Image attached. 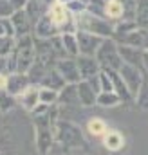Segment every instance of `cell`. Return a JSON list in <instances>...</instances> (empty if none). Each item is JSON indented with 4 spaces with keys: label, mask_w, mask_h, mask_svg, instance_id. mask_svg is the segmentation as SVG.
Masks as SVG:
<instances>
[{
    "label": "cell",
    "mask_w": 148,
    "mask_h": 155,
    "mask_svg": "<svg viewBox=\"0 0 148 155\" xmlns=\"http://www.w3.org/2000/svg\"><path fill=\"white\" fill-rule=\"evenodd\" d=\"M0 36H13L15 38V29L9 18H0Z\"/></svg>",
    "instance_id": "obj_32"
},
{
    "label": "cell",
    "mask_w": 148,
    "mask_h": 155,
    "mask_svg": "<svg viewBox=\"0 0 148 155\" xmlns=\"http://www.w3.org/2000/svg\"><path fill=\"white\" fill-rule=\"evenodd\" d=\"M81 155H87V153H81Z\"/></svg>",
    "instance_id": "obj_41"
},
{
    "label": "cell",
    "mask_w": 148,
    "mask_h": 155,
    "mask_svg": "<svg viewBox=\"0 0 148 155\" xmlns=\"http://www.w3.org/2000/svg\"><path fill=\"white\" fill-rule=\"evenodd\" d=\"M56 35H60V31L56 29V25L52 24V20L49 18V15L45 11L33 25V36L40 40H49L52 36H56Z\"/></svg>",
    "instance_id": "obj_9"
},
{
    "label": "cell",
    "mask_w": 148,
    "mask_h": 155,
    "mask_svg": "<svg viewBox=\"0 0 148 155\" xmlns=\"http://www.w3.org/2000/svg\"><path fill=\"white\" fill-rule=\"evenodd\" d=\"M7 87V72H0V90H5Z\"/></svg>",
    "instance_id": "obj_36"
},
{
    "label": "cell",
    "mask_w": 148,
    "mask_h": 155,
    "mask_svg": "<svg viewBox=\"0 0 148 155\" xmlns=\"http://www.w3.org/2000/svg\"><path fill=\"white\" fill-rule=\"evenodd\" d=\"M74 22H76V31H87L92 35H98L101 38H112L114 36V22L107 20L105 16H98L89 13L87 9L74 15Z\"/></svg>",
    "instance_id": "obj_3"
},
{
    "label": "cell",
    "mask_w": 148,
    "mask_h": 155,
    "mask_svg": "<svg viewBox=\"0 0 148 155\" xmlns=\"http://www.w3.org/2000/svg\"><path fill=\"white\" fill-rule=\"evenodd\" d=\"M38 90H40V85H35V83H31L20 96H16V101H18V105L25 110V112H33L35 110V107H36L38 103H40V97H38Z\"/></svg>",
    "instance_id": "obj_13"
},
{
    "label": "cell",
    "mask_w": 148,
    "mask_h": 155,
    "mask_svg": "<svg viewBox=\"0 0 148 155\" xmlns=\"http://www.w3.org/2000/svg\"><path fill=\"white\" fill-rule=\"evenodd\" d=\"M52 144L47 155H81L87 152V139L78 124L65 119H56L52 123Z\"/></svg>",
    "instance_id": "obj_1"
},
{
    "label": "cell",
    "mask_w": 148,
    "mask_h": 155,
    "mask_svg": "<svg viewBox=\"0 0 148 155\" xmlns=\"http://www.w3.org/2000/svg\"><path fill=\"white\" fill-rule=\"evenodd\" d=\"M103 71H105V69H103ZM107 74L110 76V79H112V87H114V92L119 96L121 103H128V101H134L132 94L128 92L126 85L123 83V79H121V76H119V72H117V71H107Z\"/></svg>",
    "instance_id": "obj_18"
},
{
    "label": "cell",
    "mask_w": 148,
    "mask_h": 155,
    "mask_svg": "<svg viewBox=\"0 0 148 155\" xmlns=\"http://www.w3.org/2000/svg\"><path fill=\"white\" fill-rule=\"evenodd\" d=\"M54 69L60 72V76L65 79V83H78V81H81V78H79V71H78V65H76V58L65 56V58L56 60Z\"/></svg>",
    "instance_id": "obj_8"
},
{
    "label": "cell",
    "mask_w": 148,
    "mask_h": 155,
    "mask_svg": "<svg viewBox=\"0 0 148 155\" xmlns=\"http://www.w3.org/2000/svg\"><path fill=\"white\" fill-rule=\"evenodd\" d=\"M38 97H40V103H43V105H54V103H58V90H52V88H47V87H40Z\"/></svg>",
    "instance_id": "obj_28"
},
{
    "label": "cell",
    "mask_w": 148,
    "mask_h": 155,
    "mask_svg": "<svg viewBox=\"0 0 148 155\" xmlns=\"http://www.w3.org/2000/svg\"><path fill=\"white\" fill-rule=\"evenodd\" d=\"M134 101L137 103V107H139V108L148 110V74H145V78H143L141 88H139L137 96L134 97Z\"/></svg>",
    "instance_id": "obj_27"
},
{
    "label": "cell",
    "mask_w": 148,
    "mask_h": 155,
    "mask_svg": "<svg viewBox=\"0 0 148 155\" xmlns=\"http://www.w3.org/2000/svg\"><path fill=\"white\" fill-rule=\"evenodd\" d=\"M143 71L148 74V51H143Z\"/></svg>",
    "instance_id": "obj_38"
},
{
    "label": "cell",
    "mask_w": 148,
    "mask_h": 155,
    "mask_svg": "<svg viewBox=\"0 0 148 155\" xmlns=\"http://www.w3.org/2000/svg\"><path fill=\"white\" fill-rule=\"evenodd\" d=\"M119 76L123 79V83L126 85L128 92L132 94V97L137 96L139 88H141V83H143V78H145V71L136 67V65H130V63H123L119 67Z\"/></svg>",
    "instance_id": "obj_6"
},
{
    "label": "cell",
    "mask_w": 148,
    "mask_h": 155,
    "mask_svg": "<svg viewBox=\"0 0 148 155\" xmlns=\"http://www.w3.org/2000/svg\"><path fill=\"white\" fill-rule=\"evenodd\" d=\"M117 51H119V56H121L123 63H130V65H136V67L143 69V49L125 45V43H117Z\"/></svg>",
    "instance_id": "obj_15"
},
{
    "label": "cell",
    "mask_w": 148,
    "mask_h": 155,
    "mask_svg": "<svg viewBox=\"0 0 148 155\" xmlns=\"http://www.w3.org/2000/svg\"><path fill=\"white\" fill-rule=\"evenodd\" d=\"M76 65H78V71H79V78L81 79H92V78L98 76V72L101 71L99 63L96 61L94 56H76Z\"/></svg>",
    "instance_id": "obj_10"
},
{
    "label": "cell",
    "mask_w": 148,
    "mask_h": 155,
    "mask_svg": "<svg viewBox=\"0 0 148 155\" xmlns=\"http://www.w3.org/2000/svg\"><path fill=\"white\" fill-rule=\"evenodd\" d=\"M11 24H13V29H15V38L18 36H24V35H31V29H33V24L25 13V9H16L11 16H9Z\"/></svg>",
    "instance_id": "obj_11"
},
{
    "label": "cell",
    "mask_w": 148,
    "mask_h": 155,
    "mask_svg": "<svg viewBox=\"0 0 148 155\" xmlns=\"http://www.w3.org/2000/svg\"><path fill=\"white\" fill-rule=\"evenodd\" d=\"M76 90H78V99L81 107H96V97H98V90L87 81L81 79L76 83Z\"/></svg>",
    "instance_id": "obj_14"
},
{
    "label": "cell",
    "mask_w": 148,
    "mask_h": 155,
    "mask_svg": "<svg viewBox=\"0 0 148 155\" xmlns=\"http://www.w3.org/2000/svg\"><path fill=\"white\" fill-rule=\"evenodd\" d=\"M94 58L99 63V67L105 71H119V67L123 65V60L117 51V41L114 38H103Z\"/></svg>",
    "instance_id": "obj_4"
},
{
    "label": "cell",
    "mask_w": 148,
    "mask_h": 155,
    "mask_svg": "<svg viewBox=\"0 0 148 155\" xmlns=\"http://www.w3.org/2000/svg\"><path fill=\"white\" fill-rule=\"evenodd\" d=\"M15 13V7L9 0H0V18H9Z\"/></svg>",
    "instance_id": "obj_33"
},
{
    "label": "cell",
    "mask_w": 148,
    "mask_h": 155,
    "mask_svg": "<svg viewBox=\"0 0 148 155\" xmlns=\"http://www.w3.org/2000/svg\"><path fill=\"white\" fill-rule=\"evenodd\" d=\"M0 72H7V58L0 56Z\"/></svg>",
    "instance_id": "obj_37"
},
{
    "label": "cell",
    "mask_w": 148,
    "mask_h": 155,
    "mask_svg": "<svg viewBox=\"0 0 148 155\" xmlns=\"http://www.w3.org/2000/svg\"><path fill=\"white\" fill-rule=\"evenodd\" d=\"M65 5H67V9H69L72 15H78V13H81V11L87 9V5H85L81 0H71V2H67Z\"/></svg>",
    "instance_id": "obj_34"
},
{
    "label": "cell",
    "mask_w": 148,
    "mask_h": 155,
    "mask_svg": "<svg viewBox=\"0 0 148 155\" xmlns=\"http://www.w3.org/2000/svg\"><path fill=\"white\" fill-rule=\"evenodd\" d=\"M98 83H99V92H110V90H114L110 76H109L107 71H103V69L98 72Z\"/></svg>",
    "instance_id": "obj_29"
},
{
    "label": "cell",
    "mask_w": 148,
    "mask_h": 155,
    "mask_svg": "<svg viewBox=\"0 0 148 155\" xmlns=\"http://www.w3.org/2000/svg\"><path fill=\"white\" fill-rule=\"evenodd\" d=\"M105 18L110 22H119L125 18V5L121 0H107L105 2Z\"/></svg>",
    "instance_id": "obj_19"
},
{
    "label": "cell",
    "mask_w": 148,
    "mask_h": 155,
    "mask_svg": "<svg viewBox=\"0 0 148 155\" xmlns=\"http://www.w3.org/2000/svg\"><path fill=\"white\" fill-rule=\"evenodd\" d=\"M16 105L18 101L13 94H9L7 90H0V114H11Z\"/></svg>",
    "instance_id": "obj_26"
},
{
    "label": "cell",
    "mask_w": 148,
    "mask_h": 155,
    "mask_svg": "<svg viewBox=\"0 0 148 155\" xmlns=\"http://www.w3.org/2000/svg\"><path fill=\"white\" fill-rule=\"evenodd\" d=\"M47 15L52 20V24L56 25V29L62 33H76V22H74V15L67 9L65 4L62 2H52L47 7Z\"/></svg>",
    "instance_id": "obj_5"
},
{
    "label": "cell",
    "mask_w": 148,
    "mask_h": 155,
    "mask_svg": "<svg viewBox=\"0 0 148 155\" xmlns=\"http://www.w3.org/2000/svg\"><path fill=\"white\" fill-rule=\"evenodd\" d=\"M29 85H31V81H29L27 72H7V87H5V90L9 94H13L15 97L20 96Z\"/></svg>",
    "instance_id": "obj_12"
},
{
    "label": "cell",
    "mask_w": 148,
    "mask_h": 155,
    "mask_svg": "<svg viewBox=\"0 0 148 155\" xmlns=\"http://www.w3.org/2000/svg\"><path fill=\"white\" fill-rule=\"evenodd\" d=\"M40 87H47V88H52V90H60V88H63V85H65V79L60 76V72L52 67V69H49L42 79H40V83H38Z\"/></svg>",
    "instance_id": "obj_20"
},
{
    "label": "cell",
    "mask_w": 148,
    "mask_h": 155,
    "mask_svg": "<svg viewBox=\"0 0 148 155\" xmlns=\"http://www.w3.org/2000/svg\"><path fill=\"white\" fill-rule=\"evenodd\" d=\"M15 49L7 54V72H27L35 61V38L24 35L15 38Z\"/></svg>",
    "instance_id": "obj_2"
},
{
    "label": "cell",
    "mask_w": 148,
    "mask_h": 155,
    "mask_svg": "<svg viewBox=\"0 0 148 155\" xmlns=\"http://www.w3.org/2000/svg\"><path fill=\"white\" fill-rule=\"evenodd\" d=\"M62 43H63V49H65V54L76 58L79 54L78 51V40H76V33H62Z\"/></svg>",
    "instance_id": "obj_24"
},
{
    "label": "cell",
    "mask_w": 148,
    "mask_h": 155,
    "mask_svg": "<svg viewBox=\"0 0 148 155\" xmlns=\"http://www.w3.org/2000/svg\"><path fill=\"white\" fill-rule=\"evenodd\" d=\"M134 20H136L137 27L148 29V0H136Z\"/></svg>",
    "instance_id": "obj_21"
},
{
    "label": "cell",
    "mask_w": 148,
    "mask_h": 155,
    "mask_svg": "<svg viewBox=\"0 0 148 155\" xmlns=\"http://www.w3.org/2000/svg\"><path fill=\"white\" fill-rule=\"evenodd\" d=\"M101 143L109 152H119L125 146V135L119 130H107L101 137Z\"/></svg>",
    "instance_id": "obj_16"
},
{
    "label": "cell",
    "mask_w": 148,
    "mask_h": 155,
    "mask_svg": "<svg viewBox=\"0 0 148 155\" xmlns=\"http://www.w3.org/2000/svg\"><path fill=\"white\" fill-rule=\"evenodd\" d=\"M76 40H78V51L83 56H94L96 51H98V47L103 41L101 36L92 35V33H87V31H79V29L76 31Z\"/></svg>",
    "instance_id": "obj_7"
},
{
    "label": "cell",
    "mask_w": 148,
    "mask_h": 155,
    "mask_svg": "<svg viewBox=\"0 0 148 155\" xmlns=\"http://www.w3.org/2000/svg\"><path fill=\"white\" fill-rule=\"evenodd\" d=\"M9 2L13 4L15 11H16V9H24V7L27 5V0H9Z\"/></svg>",
    "instance_id": "obj_35"
},
{
    "label": "cell",
    "mask_w": 148,
    "mask_h": 155,
    "mask_svg": "<svg viewBox=\"0 0 148 155\" xmlns=\"http://www.w3.org/2000/svg\"><path fill=\"white\" fill-rule=\"evenodd\" d=\"M15 41L13 36H0V56H7L11 54V51L15 49Z\"/></svg>",
    "instance_id": "obj_30"
},
{
    "label": "cell",
    "mask_w": 148,
    "mask_h": 155,
    "mask_svg": "<svg viewBox=\"0 0 148 155\" xmlns=\"http://www.w3.org/2000/svg\"><path fill=\"white\" fill-rule=\"evenodd\" d=\"M96 105L103 107V108H112V107L121 105V99H119V96L114 90H110V92H99L98 97H96Z\"/></svg>",
    "instance_id": "obj_25"
},
{
    "label": "cell",
    "mask_w": 148,
    "mask_h": 155,
    "mask_svg": "<svg viewBox=\"0 0 148 155\" xmlns=\"http://www.w3.org/2000/svg\"><path fill=\"white\" fill-rule=\"evenodd\" d=\"M58 2H62V4H67V2H71V0H58Z\"/></svg>",
    "instance_id": "obj_39"
},
{
    "label": "cell",
    "mask_w": 148,
    "mask_h": 155,
    "mask_svg": "<svg viewBox=\"0 0 148 155\" xmlns=\"http://www.w3.org/2000/svg\"><path fill=\"white\" fill-rule=\"evenodd\" d=\"M87 11L98 16H105V0H89L87 4Z\"/></svg>",
    "instance_id": "obj_31"
},
{
    "label": "cell",
    "mask_w": 148,
    "mask_h": 155,
    "mask_svg": "<svg viewBox=\"0 0 148 155\" xmlns=\"http://www.w3.org/2000/svg\"><path fill=\"white\" fill-rule=\"evenodd\" d=\"M58 103L60 105H65V107H78L79 105L76 83H65L63 88L58 90Z\"/></svg>",
    "instance_id": "obj_17"
},
{
    "label": "cell",
    "mask_w": 148,
    "mask_h": 155,
    "mask_svg": "<svg viewBox=\"0 0 148 155\" xmlns=\"http://www.w3.org/2000/svg\"><path fill=\"white\" fill-rule=\"evenodd\" d=\"M109 130V126H107V123L101 119V117H90L89 121H87V132L92 135V137H103V134Z\"/></svg>",
    "instance_id": "obj_23"
},
{
    "label": "cell",
    "mask_w": 148,
    "mask_h": 155,
    "mask_svg": "<svg viewBox=\"0 0 148 155\" xmlns=\"http://www.w3.org/2000/svg\"><path fill=\"white\" fill-rule=\"evenodd\" d=\"M0 155H4V153H2V152H0Z\"/></svg>",
    "instance_id": "obj_40"
},
{
    "label": "cell",
    "mask_w": 148,
    "mask_h": 155,
    "mask_svg": "<svg viewBox=\"0 0 148 155\" xmlns=\"http://www.w3.org/2000/svg\"><path fill=\"white\" fill-rule=\"evenodd\" d=\"M105 2H107V0H105Z\"/></svg>",
    "instance_id": "obj_42"
},
{
    "label": "cell",
    "mask_w": 148,
    "mask_h": 155,
    "mask_svg": "<svg viewBox=\"0 0 148 155\" xmlns=\"http://www.w3.org/2000/svg\"><path fill=\"white\" fill-rule=\"evenodd\" d=\"M24 9H25V13H27V16H29L31 24L35 25V22L47 11V5H43L40 0H27V5H25Z\"/></svg>",
    "instance_id": "obj_22"
}]
</instances>
